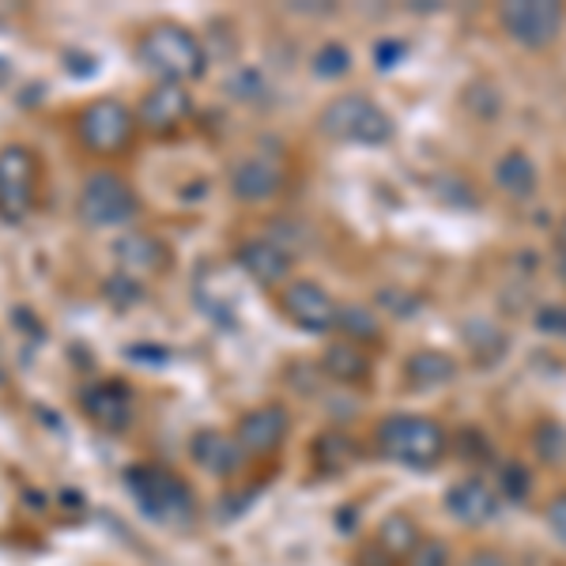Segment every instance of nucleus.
Here are the masks:
<instances>
[{"label":"nucleus","instance_id":"nucleus-9","mask_svg":"<svg viewBox=\"0 0 566 566\" xmlns=\"http://www.w3.org/2000/svg\"><path fill=\"white\" fill-rule=\"evenodd\" d=\"M280 306H283V314L298 328H306V333H328V328H336V310H340L333 303V295L314 280L287 283L280 295Z\"/></svg>","mask_w":566,"mask_h":566},{"label":"nucleus","instance_id":"nucleus-22","mask_svg":"<svg viewBox=\"0 0 566 566\" xmlns=\"http://www.w3.org/2000/svg\"><path fill=\"white\" fill-rule=\"evenodd\" d=\"M378 547L389 555V559H408V555L419 547V528L412 525V517H405V514L386 517L378 528Z\"/></svg>","mask_w":566,"mask_h":566},{"label":"nucleus","instance_id":"nucleus-20","mask_svg":"<svg viewBox=\"0 0 566 566\" xmlns=\"http://www.w3.org/2000/svg\"><path fill=\"white\" fill-rule=\"evenodd\" d=\"M464 344H469L472 355H476V363H483V367H495L510 348L506 333H502L495 322H488V317L464 322Z\"/></svg>","mask_w":566,"mask_h":566},{"label":"nucleus","instance_id":"nucleus-19","mask_svg":"<svg viewBox=\"0 0 566 566\" xmlns=\"http://www.w3.org/2000/svg\"><path fill=\"white\" fill-rule=\"evenodd\" d=\"M405 370H408V381L419 389H434V386H446V381L458 378V363H453V355L434 352V348L416 352Z\"/></svg>","mask_w":566,"mask_h":566},{"label":"nucleus","instance_id":"nucleus-10","mask_svg":"<svg viewBox=\"0 0 566 566\" xmlns=\"http://www.w3.org/2000/svg\"><path fill=\"white\" fill-rule=\"evenodd\" d=\"M291 431V412L283 405H261V408H250L242 419H239V446L253 458H264V453H276L283 446V438Z\"/></svg>","mask_w":566,"mask_h":566},{"label":"nucleus","instance_id":"nucleus-26","mask_svg":"<svg viewBox=\"0 0 566 566\" xmlns=\"http://www.w3.org/2000/svg\"><path fill=\"white\" fill-rule=\"evenodd\" d=\"M234 98H245V103H261L264 95H269V87H264V76L258 69H239L231 76V84H227Z\"/></svg>","mask_w":566,"mask_h":566},{"label":"nucleus","instance_id":"nucleus-25","mask_svg":"<svg viewBox=\"0 0 566 566\" xmlns=\"http://www.w3.org/2000/svg\"><path fill=\"white\" fill-rule=\"evenodd\" d=\"M528 491H533V476H528V469L522 461H510L502 464V495L510 502H525Z\"/></svg>","mask_w":566,"mask_h":566},{"label":"nucleus","instance_id":"nucleus-16","mask_svg":"<svg viewBox=\"0 0 566 566\" xmlns=\"http://www.w3.org/2000/svg\"><path fill=\"white\" fill-rule=\"evenodd\" d=\"M114 258L122 261V276H129V280L159 276V272L170 264L167 245L159 239H151V234H125V239L117 242Z\"/></svg>","mask_w":566,"mask_h":566},{"label":"nucleus","instance_id":"nucleus-7","mask_svg":"<svg viewBox=\"0 0 566 566\" xmlns=\"http://www.w3.org/2000/svg\"><path fill=\"white\" fill-rule=\"evenodd\" d=\"M34 193H39L34 151L23 148V144L0 148V219L4 223H23L34 212Z\"/></svg>","mask_w":566,"mask_h":566},{"label":"nucleus","instance_id":"nucleus-6","mask_svg":"<svg viewBox=\"0 0 566 566\" xmlns=\"http://www.w3.org/2000/svg\"><path fill=\"white\" fill-rule=\"evenodd\" d=\"M566 23L563 4L555 0H510L499 4V27L510 42H517L522 50H547L559 42Z\"/></svg>","mask_w":566,"mask_h":566},{"label":"nucleus","instance_id":"nucleus-13","mask_svg":"<svg viewBox=\"0 0 566 566\" xmlns=\"http://www.w3.org/2000/svg\"><path fill=\"white\" fill-rule=\"evenodd\" d=\"M446 510H450L461 525L483 528L499 517V495H495V488H488L483 480L469 476L446 491Z\"/></svg>","mask_w":566,"mask_h":566},{"label":"nucleus","instance_id":"nucleus-31","mask_svg":"<svg viewBox=\"0 0 566 566\" xmlns=\"http://www.w3.org/2000/svg\"><path fill=\"white\" fill-rule=\"evenodd\" d=\"M544 522H547V528H552L555 541L566 547V491H563V495H555L544 506Z\"/></svg>","mask_w":566,"mask_h":566},{"label":"nucleus","instance_id":"nucleus-14","mask_svg":"<svg viewBox=\"0 0 566 566\" xmlns=\"http://www.w3.org/2000/svg\"><path fill=\"white\" fill-rule=\"evenodd\" d=\"M189 114H193V95L181 84H159L140 103V125H148L151 133H175Z\"/></svg>","mask_w":566,"mask_h":566},{"label":"nucleus","instance_id":"nucleus-4","mask_svg":"<svg viewBox=\"0 0 566 566\" xmlns=\"http://www.w3.org/2000/svg\"><path fill=\"white\" fill-rule=\"evenodd\" d=\"M129 491L136 499V506L159 525H189L197 514V502H193V491L189 483L175 476L170 469H133L129 472Z\"/></svg>","mask_w":566,"mask_h":566},{"label":"nucleus","instance_id":"nucleus-12","mask_svg":"<svg viewBox=\"0 0 566 566\" xmlns=\"http://www.w3.org/2000/svg\"><path fill=\"white\" fill-rule=\"evenodd\" d=\"M234 261L245 269V276L253 283H261V287H276L291 276V253L287 245L280 239H245L239 245V253H234Z\"/></svg>","mask_w":566,"mask_h":566},{"label":"nucleus","instance_id":"nucleus-3","mask_svg":"<svg viewBox=\"0 0 566 566\" xmlns=\"http://www.w3.org/2000/svg\"><path fill=\"white\" fill-rule=\"evenodd\" d=\"M322 133L328 140L340 144H363V148H378V144H389L392 133H397V122L374 103L370 95H340L333 98L322 117H317Z\"/></svg>","mask_w":566,"mask_h":566},{"label":"nucleus","instance_id":"nucleus-5","mask_svg":"<svg viewBox=\"0 0 566 566\" xmlns=\"http://www.w3.org/2000/svg\"><path fill=\"white\" fill-rule=\"evenodd\" d=\"M80 219L91 227H125L140 216V197L136 189L114 170H95L80 189Z\"/></svg>","mask_w":566,"mask_h":566},{"label":"nucleus","instance_id":"nucleus-8","mask_svg":"<svg viewBox=\"0 0 566 566\" xmlns=\"http://www.w3.org/2000/svg\"><path fill=\"white\" fill-rule=\"evenodd\" d=\"M76 133H80V140H84V148L98 155H117L133 144L136 117H133V109L125 103H117V98H98V103L80 109Z\"/></svg>","mask_w":566,"mask_h":566},{"label":"nucleus","instance_id":"nucleus-29","mask_svg":"<svg viewBox=\"0 0 566 566\" xmlns=\"http://www.w3.org/2000/svg\"><path fill=\"white\" fill-rule=\"evenodd\" d=\"M533 325H536V333L552 336V340H566V306H559V303L541 306L533 317Z\"/></svg>","mask_w":566,"mask_h":566},{"label":"nucleus","instance_id":"nucleus-30","mask_svg":"<svg viewBox=\"0 0 566 566\" xmlns=\"http://www.w3.org/2000/svg\"><path fill=\"white\" fill-rule=\"evenodd\" d=\"M408 566H450V547L442 541H419V547L408 555Z\"/></svg>","mask_w":566,"mask_h":566},{"label":"nucleus","instance_id":"nucleus-2","mask_svg":"<svg viewBox=\"0 0 566 566\" xmlns=\"http://www.w3.org/2000/svg\"><path fill=\"white\" fill-rule=\"evenodd\" d=\"M446 446H450V438H446V431L431 416L400 412V416L381 419V427H378L381 458H389L392 464H405V469H416V472L434 469V464L446 458Z\"/></svg>","mask_w":566,"mask_h":566},{"label":"nucleus","instance_id":"nucleus-21","mask_svg":"<svg viewBox=\"0 0 566 566\" xmlns=\"http://www.w3.org/2000/svg\"><path fill=\"white\" fill-rule=\"evenodd\" d=\"M322 363H325L328 378L344 381V386H359V381L370 378V359L355 348V344H333Z\"/></svg>","mask_w":566,"mask_h":566},{"label":"nucleus","instance_id":"nucleus-1","mask_svg":"<svg viewBox=\"0 0 566 566\" xmlns=\"http://www.w3.org/2000/svg\"><path fill=\"white\" fill-rule=\"evenodd\" d=\"M136 61L144 69L155 72L163 84H181L186 87L189 80H200L208 69V53L193 31L178 23H159L136 42Z\"/></svg>","mask_w":566,"mask_h":566},{"label":"nucleus","instance_id":"nucleus-18","mask_svg":"<svg viewBox=\"0 0 566 566\" xmlns=\"http://www.w3.org/2000/svg\"><path fill=\"white\" fill-rule=\"evenodd\" d=\"M495 186L502 189L506 197L514 200H528L541 186V175H536V163L528 159L525 151H506L502 159L495 163Z\"/></svg>","mask_w":566,"mask_h":566},{"label":"nucleus","instance_id":"nucleus-33","mask_svg":"<svg viewBox=\"0 0 566 566\" xmlns=\"http://www.w3.org/2000/svg\"><path fill=\"white\" fill-rule=\"evenodd\" d=\"M400 57H405V45H392V42H381L378 45V69H392V65H397V61Z\"/></svg>","mask_w":566,"mask_h":566},{"label":"nucleus","instance_id":"nucleus-23","mask_svg":"<svg viewBox=\"0 0 566 566\" xmlns=\"http://www.w3.org/2000/svg\"><path fill=\"white\" fill-rule=\"evenodd\" d=\"M336 328L348 336V344H359V340H378L381 336V325L374 317L370 306H340L336 310Z\"/></svg>","mask_w":566,"mask_h":566},{"label":"nucleus","instance_id":"nucleus-35","mask_svg":"<svg viewBox=\"0 0 566 566\" xmlns=\"http://www.w3.org/2000/svg\"><path fill=\"white\" fill-rule=\"evenodd\" d=\"M559 276H563V283H566V258H559Z\"/></svg>","mask_w":566,"mask_h":566},{"label":"nucleus","instance_id":"nucleus-24","mask_svg":"<svg viewBox=\"0 0 566 566\" xmlns=\"http://www.w3.org/2000/svg\"><path fill=\"white\" fill-rule=\"evenodd\" d=\"M348 69H352V53L344 50L340 42L322 45V53L314 57V72H317L322 80H336V76H344Z\"/></svg>","mask_w":566,"mask_h":566},{"label":"nucleus","instance_id":"nucleus-34","mask_svg":"<svg viewBox=\"0 0 566 566\" xmlns=\"http://www.w3.org/2000/svg\"><path fill=\"white\" fill-rule=\"evenodd\" d=\"M555 245H559V258H566V219L559 223V234H555Z\"/></svg>","mask_w":566,"mask_h":566},{"label":"nucleus","instance_id":"nucleus-28","mask_svg":"<svg viewBox=\"0 0 566 566\" xmlns=\"http://www.w3.org/2000/svg\"><path fill=\"white\" fill-rule=\"evenodd\" d=\"M536 450H541V458L544 461H563V453H566V431L563 427H555V423H541L536 427Z\"/></svg>","mask_w":566,"mask_h":566},{"label":"nucleus","instance_id":"nucleus-15","mask_svg":"<svg viewBox=\"0 0 566 566\" xmlns=\"http://www.w3.org/2000/svg\"><path fill=\"white\" fill-rule=\"evenodd\" d=\"M283 189V167L269 155H250L239 167L231 170V193L239 200H250V205H261V200L276 197Z\"/></svg>","mask_w":566,"mask_h":566},{"label":"nucleus","instance_id":"nucleus-11","mask_svg":"<svg viewBox=\"0 0 566 566\" xmlns=\"http://www.w3.org/2000/svg\"><path fill=\"white\" fill-rule=\"evenodd\" d=\"M80 405H84V416L98 427V431H106V434L129 431L133 397L122 381H95V386L84 389V400H80Z\"/></svg>","mask_w":566,"mask_h":566},{"label":"nucleus","instance_id":"nucleus-32","mask_svg":"<svg viewBox=\"0 0 566 566\" xmlns=\"http://www.w3.org/2000/svg\"><path fill=\"white\" fill-rule=\"evenodd\" d=\"M461 566H514V563H510V555L499 552V547H476V552L464 555Z\"/></svg>","mask_w":566,"mask_h":566},{"label":"nucleus","instance_id":"nucleus-17","mask_svg":"<svg viewBox=\"0 0 566 566\" xmlns=\"http://www.w3.org/2000/svg\"><path fill=\"white\" fill-rule=\"evenodd\" d=\"M189 453H193V461L205 472H212V476H231V472H239L245 461V450L239 446V438L223 434V431H200L193 438V446H189Z\"/></svg>","mask_w":566,"mask_h":566},{"label":"nucleus","instance_id":"nucleus-27","mask_svg":"<svg viewBox=\"0 0 566 566\" xmlns=\"http://www.w3.org/2000/svg\"><path fill=\"white\" fill-rule=\"evenodd\" d=\"M464 106H469L476 117H483V122H491V117L502 109V98L495 95V87L491 84H472L469 91H464Z\"/></svg>","mask_w":566,"mask_h":566}]
</instances>
